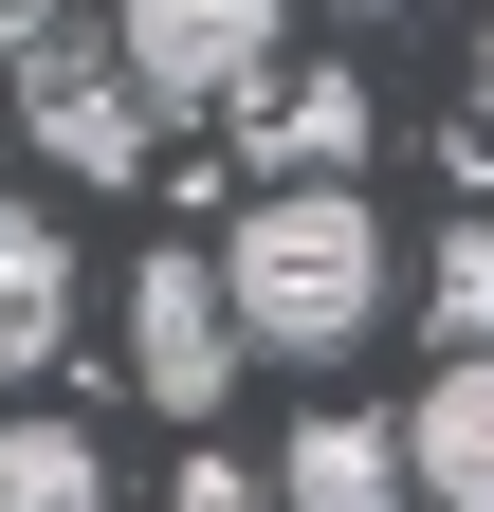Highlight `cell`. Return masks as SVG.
Returning a JSON list of instances; mask_svg holds the SVG:
<instances>
[{"label": "cell", "mask_w": 494, "mask_h": 512, "mask_svg": "<svg viewBox=\"0 0 494 512\" xmlns=\"http://www.w3.org/2000/svg\"><path fill=\"white\" fill-rule=\"evenodd\" d=\"M220 293L238 330H257L275 366H330L385 330V220H366V183H257L220 238Z\"/></svg>", "instance_id": "1"}, {"label": "cell", "mask_w": 494, "mask_h": 512, "mask_svg": "<svg viewBox=\"0 0 494 512\" xmlns=\"http://www.w3.org/2000/svg\"><path fill=\"white\" fill-rule=\"evenodd\" d=\"M275 19L293 0H110V55H129L147 110H238L275 74Z\"/></svg>", "instance_id": "2"}, {"label": "cell", "mask_w": 494, "mask_h": 512, "mask_svg": "<svg viewBox=\"0 0 494 512\" xmlns=\"http://www.w3.org/2000/svg\"><path fill=\"white\" fill-rule=\"evenodd\" d=\"M238 348H257V330H238V293H220V256H147V275H129V384H147V403L165 421H202L220 403V384H238Z\"/></svg>", "instance_id": "3"}, {"label": "cell", "mask_w": 494, "mask_h": 512, "mask_svg": "<svg viewBox=\"0 0 494 512\" xmlns=\"http://www.w3.org/2000/svg\"><path fill=\"white\" fill-rule=\"evenodd\" d=\"M19 110H37V165H55V183H147V92H129V55H74V37H55L37 74H19Z\"/></svg>", "instance_id": "4"}, {"label": "cell", "mask_w": 494, "mask_h": 512, "mask_svg": "<svg viewBox=\"0 0 494 512\" xmlns=\"http://www.w3.org/2000/svg\"><path fill=\"white\" fill-rule=\"evenodd\" d=\"M275 512H421V476H403V421L312 403V421H293V458H275Z\"/></svg>", "instance_id": "5"}, {"label": "cell", "mask_w": 494, "mask_h": 512, "mask_svg": "<svg viewBox=\"0 0 494 512\" xmlns=\"http://www.w3.org/2000/svg\"><path fill=\"white\" fill-rule=\"evenodd\" d=\"M403 476H421V512H494V348H458L403 403Z\"/></svg>", "instance_id": "6"}, {"label": "cell", "mask_w": 494, "mask_h": 512, "mask_svg": "<svg viewBox=\"0 0 494 512\" xmlns=\"http://www.w3.org/2000/svg\"><path fill=\"white\" fill-rule=\"evenodd\" d=\"M238 128H257L275 183H348L366 165V74H293V55H275V74L238 92Z\"/></svg>", "instance_id": "7"}, {"label": "cell", "mask_w": 494, "mask_h": 512, "mask_svg": "<svg viewBox=\"0 0 494 512\" xmlns=\"http://www.w3.org/2000/svg\"><path fill=\"white\" fill-rule=\"evenodd\" d=\"M74 311H92V275H74V238H55L37 202H0V384H37L55 348H74Z\"/></svg>", "instance_id": "8"}, {"label": "cell", "mask_w": 494, "mask_h": 512, "mask_svg": "<svg viewBox=\"0 0 494 512\" xmlns=\"http://www.w3.org/2000/svg\"><path fill=\"white\" fill-rule=\"evenodd\" d=\"M0 512H110V439L55 421V403H19L0 421Z\"/></svg>", "instance_id": "9"}, {"label": "cell", "mask_w": 494, "mask_h": 512, "mask_svg": "<svg viewBox=\"0 0 494 512\" xmlns=\"http://www.w3.org/2000/svg\"><path fill=\"white\" fill-rule=\"evenodd\" d=\"M421 293H440V348H494V220H458Z\"/></svg>", "instance_id": "10"}, {"label": "cell", "mask_w": 494, "mask_h": 512, "mask_svg": "<svg viewBox=\"0 0 494 512\" xmlns=\"http://www.w3.org/2000/svg\"><path fill=\"white\" fill-rule=\"evenodd\" d=\"M165 512H257V476H238V458H183V494Z\"/></svg>", "instance_id": "11"}, {"label": "cell", "mask_w": 494, "mask_h": 512, "mask_svg": "<svg viewBox=\"0 0 494 512\" xmlns=\"http://www.w3.org/2000/svg\"><path fill=\"white\" fill-rule=\"evenodd\" d=\"M458 147H494V19H476V110H458Z\"/></svg>", "instance_id": "12"}, {"label": "cell", "mask_w": 494, "mask_h": 512, "mask_svg": "<svg viewBox=\"0 0 494 512\" xmlns=\"http://www.w3.org/2000/svg\"><path fill=\"white\" fill-rule=\"evenodd\" d=\"M348 19H403V0H348Z\"/></svg>", "instance_id": "13"}]
</instances>
